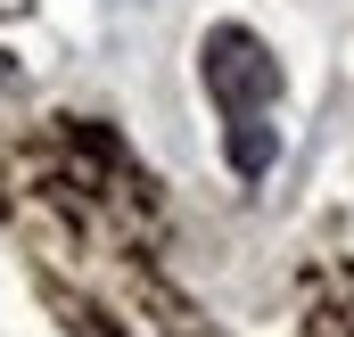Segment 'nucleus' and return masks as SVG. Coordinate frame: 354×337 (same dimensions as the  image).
Returning a JSON list of instances; mask_svg holds the SVG:
<instances>
[{
	"label": "nucleus",
	"instance_id": "nucleus-1",
	"mask_svg": "<svg viewBox=\"0 0 354 337\" xmlns=\"http://www.w3.org/2000/svg\"><path fill=\"white\" fill-rule=\"evenodd\" d=\"M206 90L223 107V132H231V165L239 181H264L280 157V132H272V107H280V58L248 25H214L206 33Z\"/></svg>",
	"mask_w": 354,
	"mask_h": 337
}]
</instances>
